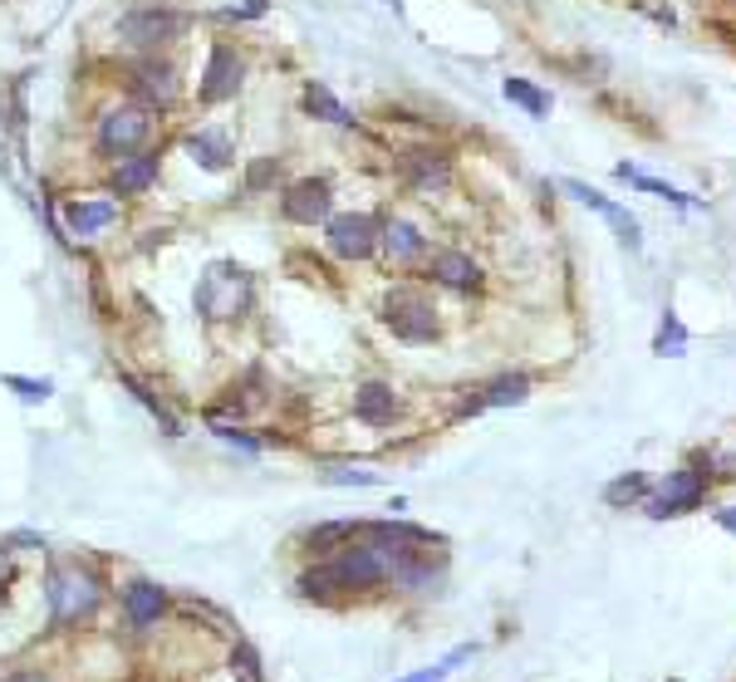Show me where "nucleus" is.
Returning <instances> with one entry per match:
<instances>
[{
    "label": "nucleus",
    "mask_w": 736,
    "mask_h": 682,
    "mask_svg": "<svg viewBox=\"0 0 736 682\" xmlns=\"http://www.w3.org/2000/svg\"><path fill=\"white\" fill-rule=\"evenodd\" d=\"M280 173H286V167H280V157L276 153H266V157H251V163H246V177H241V187L251 192V197H260V192H270L280 182Z\"/></svg>",
    "instance_id": "24"
},
{
    "label": "nucleus",
    "mask_w": 736,
    "mask_h": 682,
    "mask_svg": "<svg viewBox=\"0 0 736 682\" xmlns=\"http://www.w3.org/2000/svg\"><path fill=\"white\" fill-rule=\"evenodd\" d=\"M44 599H50V623L54 629H70V623H84L94 619L99 599V575L84 570V565H50V579H44Z\"/></svg>",
    "instance_id": "2"
},
{
    "label": "nucleus",
    "mask_w": 736,
    "mask_h": 682,
    "mask_svg": "<svg viewBox=\"0 0 736 682\" xmlns=\"http://www.w3.org/2000/svg\"><path fill=\"white\" fill-rule=\"evenodd\" d=\"M324 486H379V472H364V467H330V472H324Z\"/></svg>",
    "instance_id": "32"
},
{
    "label": "nucleus",
    "mask_w": 736,
    "mask_h": 682,
    "mask_svg": "<svg viewBox=\"0 0 736 682\" xmlns=\"http://www.w3.org/2000/svg\"><path fill=\"white\" fill-rule=\"evenodd\" d=\"M300 108L310 113V118H320V123H334V128H354V113L339 104L324 84H314V79L300 89Z\"/></svg>",
    "instance_id": "20"
},
{
    "label": "nucleus",
    "mask_w": 736,
    "mask_h": 682,
    "mask_svg": "<svg viewBox=\"0 0 736 682\" xmlns=\"http://www.w3.org/2000/svg\"><path fill=\"white\" fill-rule=\"evenodd\" d=\"M113 221H118V202H84V197H74L70 207H64V226H70L74 236H99Z\"/></svg>",
    "instance_id": "19"
},
{
    "label": "nucleus",
    "mask_w": 736,
    "mask_h": 682,
    "mask_svg": "<svg viewBox=\"0 0 736 682\" xmlns=\"http://www.w3.org/2000/svg\"><path fill=\"white\" fill-rule=\"evenodd\" d=\"M383 6H393V10H403V0H383Z\"/></svg>",
    "instance_id": "37"
},
{
    "label": "nucleus",
    "mask_w": 736,
    "mask_h": 682,
    "mask_svg": "<svg viewBox=\"0 0 736 682\" xmlns=\"http://www.w3.org/2000/svg\"><path fill=\"white\" fill-rule=\"evenodd\" d=\"M280 216L290 226H320L334 216V187L330 177H300L280 192Z\"/></svg>",
    "instance_id": "9"
},
{
    "label": "nucleus",
    "mask_w": 736,
    "mask_h": 682,
    "mask_svg": "<svg viewBox=\"0 0 736 682\" xmlns=\"http://www.w3.org/2000/svg\"><path fill=\"white\" fill-rule=\"evenodd\" d=\"M564 192H570V197H574V202H584V207H589V211H599V216H604V221H609V226H614V231H619V241H624V246H629V251H639V221H633V216H629L624 207H619V202H609V197H604V192H594V187H584V182H564Z\"/></svg>",
    "instance_id": "13"
},
{
    "label": "nucleus",
    "mask_w": 736,
    "mask_h": 682,
    "mask_svg": "<svg viewBox=\"0 0 736 682\" xmlns=\"http://www.w3.org/2000/svg\"><path fill=\"white\" fill-rule=\"evenodd\" d=\"M270 10V0H246V6H226L217 10V20H260Z\"/></svg>",
    "instance_id": "33"
},
{
    "label": "nucleus",
    "mask_w": 736,
    "mask_h": 682,
    "mask_svg": "<svg viewBox=\"0 0 736 682\" xmlns=\"http://www.w3.org/2000/svg\"><path fill=\"white\" fill-rule=\"evenodd\" d=\"M167 609V589L153 585V579H133L128 589H123V613H128L133 629H153L157 619H163Z\"/></svg>",
    "instance_id": "15"
},
{
    "label": "nucleus",
    "mask_w": 736,
    "mask_h": 682,
    "mask_svg": "<svg viewBox=\"0 0 736 682\" xmlns=\"http://www.w3.org/2000/svg\"><path fill=\"white\" fill-rule=\"evenodd\" d=\"M383 324H388L403 344H427V339H437L433 300L413 286H393L388 294H383Z\"/></svg>",
    "instance_id": "5"
},
{
    "label": "nucleus",
    "mask_w": 736,
    "mask_h": 682,
    "mask_svg": "<svg viewBox=\"0 0 736 682\" xmlns=\"http://www.w3.org/2000/svg\"><path fill=\"white\" fill-rule=\"evenodd\" d=\"M187 157L201 167V173H226V167L236 163V143H231V133L226 128H197V133H187Z\"/></svg>",
    "instance_id": "12"
},
{
    "label": "nucleus",
    "mask_w": 736,
    "mask_h": 682,
    "mask_svg": "<svg viewBox=\"0 0 736 682\" xmlns=\"http://www.w3.org/2000/svg\"><path fill=\"white\" fill-rule=\"evenodd\" d=\"M501 94L511 99V104L526 108L530 118H546V113H550V94H540V89L530 84V79H506V84H501Z\"/></svg>",
    "instance_id": "25"
},
{
    "label": "nucleus",
    "mask_w": 736,
    "mask_h": 682,
    "mask_svg": "<svg viewBox=\"0 0 736 682\" xmlns=\"http://www.w3.org/2000/svg\"><path fill=\"white\" fill-rule=\"evenodd\" d=\"M211 432H217L221 442H236L241 452H260V442L251 437V432H241V427H226V423H211Z\"/></svg>",
    "instance_id": "34"
},
{
    "label": "nucleus",
    "mask_w": 736,
    "mask_h": 682,
    "mask_svg": "<svg viewBox=\"0 0 736 682\" xmlns=\"http://www.w3.org/2000/svg\"><path fill=\"white\" fill-rule=\"evenodd\" d=\"M354 536H359V520H324V526H314L310 536H304V545H310L314 555H334Z\"/></svg>",
    "instance_id": "21"
},
{
    "label": "nucleus",
    "mask_w": 736,
    "mask_h": 682,
    "mask_svg": "<svg viewBox=\"0 0 736 682\" xmlns=\"http://www.w3.org/2000/svg\"><path fill=\"white\" fill-rule=\"evenodd\" d=\"M128 94L133 104L153 108V113H167L183 94V79H177V64L167 54H138L128 70Z\"/></svg>",
    "instance_id": "6"
},
{
    "label": "nucleus",
    "mask_w": 736,
    "mask_h": 682,
    "mask_svg": "<svg viewBox=\"0 0 736 682\" xmlns=\"http://www.w3.org/2000/svg\"><path fill=\"white\" fill-rule=\"evenodd\" d=\"M6 389H15L25 403H44V397L54 393L50 379H20V373H6Z\"/></svg>",
    "instance_id": "30"
},
{
    "label": "nucleus",
    "mask_w": 736,
    "mask_h": 682,
    "mask_svg": "<svg viewBox=\"0 0 736 682\" xmlns=\"http://www.w3.org/2000/svg\"><path fill=\"white\" fill-rule=\"evenodd\" d=\"M683 344H687V329L677 324L673 310H667L663 314V329H659V354H683Z\"/></svg>",
    "instance_id": "31"
},
{
    "label": "nucleus",
    "mask_w": 736,
    "mask_h": 682,
    "mask_svg": "<svg viewBox=\"0 0 736 682\" xmlns=\"http://www.w3.org/2000/svg\"><path fill=\"white\" fill-rule=\"evenodd\" d=\"M643 496H649V476L629 472V476H619V482L609 486L604 502H609V506H629V502H643Z\"/></svg>",
    "instance_id": "27"
},
{
    "label": "nucleus",
    "mask_w": 736,
    "mask_h": 682,
    "mask_svg": "<svg viewBox=\"0 0 736 682\" xmlns=\"http://www.w3.org/2000/svg\"><path fill=\"white\" fill-rule=\"evenodd\" d=\"M702 496H707V472H697V467H677V472H667L663 492H659V496H649V516H653V520L687 516V510H697V506H702Z\"/></svg>",
    "instance_id": "10"
},
{
    "label": "nucleus",
    "mask_w": 736,
    "mask_h": 682,
    "mask_svg": "<svg viewBox=\"0 0 736 682\" xmlns=\"http://www.w3.org/2000/svg\"><path fill=\"white\" fill-rule=\"evenodd\" d=\"M10 682H50V678H40V673H15Z\"/></svg>",
    "instance_id": "36"
},
{
    "label": "nucleus",
    "mask_w": 736,
    "mask_h": 682,
    "mask_svg": "<svg viewBox=\"0 0 736 682\" xmlns=\"http://www.w3.org/2000/svg\"><path fill=\"white\" fill-rule=\"evenodd\" d=\"M403 413L398 393L388 389V383H364V389L354 393V417L369 427H393V417Z\"/></svg>",
    "instance_id": "17"
},
{
    "label": "nucleus",
    "mask_w": 736,
    "mask_h": 682,
    "mask_svg": "<svg viewBox=\"0 0 736 682\" xmlns=\"http://www.w3.org/2000/svg\"><path fill=\"white\" fill-rule=\"evenodd\" d=\"M398 167H403V177L413 182V187H423V192H437V187H447V182H452L447 153H433V147H413V153H403Z\"/></svg>",
    "instance_id": "16"
},
{
    "label": "nucleus",
    "mask_w": 736,
    "mask_h": 682,
    "mask_svg": "<svg viewBox=\"0 0 736 682\" xmlns=\"http://www.w3.org/2000/svg\"><path fill=\"white\" fill-rule=\"evenodd\" d=\"M717 520H722V526H727V530H732V536H736V506H727V510H717Z\"/></svg>",
    "instance_id": "35"
},
{
    "label": "nucleus",
    "mask_w": 736,
    "mask_h": 682,
    "mask_svg": "<svg viewBox=\"0 0 736 682\" xmlns=\"http://www.w3.org/2000/svg\"><path fill=\"white\" fill-rule=\"evenodd\" d=\"M231 673H236V682H266V673H260V653L251 643L231 648Z\"/></svg>",
    "instance_id": "29"
},
{
    "label": "nucleus",
    "mask_w": 736,
    "mask_h": 682,
    "mask_svg": "<svg viewBox=\"0 0 736 682\" xmlns=\"http://www.w3.org/2000/svg\"><path fill=\"white\" fill-rule=\"evenodd\" d=\"M157 128V113L143 108V104H123V108H108L94 128V153L99 157H128V153H143L147 138Z\"/></svg>",
    "instance_id": "4"
},
{
    "label": "nucleus",
    "mask_w": 736,
    "mask_h": 682,
    "mask_svg": "<svg viewBox=\"0 0 736 682\" xmlns=\"http://www.w3.org/2000/svg\"><path fill=\"white\" fill-rule=\"evenodd\" d=\"M471 653H477V648H471V643H462V648H452V653L442 658V663L423 668V673H413V678H398V682H447V673H452V668H457V663H467Z\"/></svg>",
    "instance_id": "28"
},
{
    "label": "nucleus",
    "mask_w": 736,
    "mask_h": 682,
    "mask_svg": "<svg viewBox=\"0 0 736 682\" xmlns=\"http://www.w3.org/2000/svg\"><path fill=\"white\" fill-rule=\"evenodd\" d=\"M379 246H383V256H388V266H407V260L427 256V236L417 231L413 221H403V216L379 226Z\"/></svg>",
    "instance_id": "14"
},
{
    "label": "nucleus",
    "mask_w": 736,
    "mask_h": 682,
    "mask_svg": "<svg viewBox=\"0 0 736 682\" xmlns=\"http://www.w3.org/2000/svg\"><path fill=\"white\" fill-rule=\"evenodd\" d=\"M0 565H6V550H0Z\"/></svg>",
    "instance_id": "38"
},
{
    "label": "nucleus",
    "mask_w": 736,
    "mask_h": 682,
    "mask_svg": "<svg viewBox=\"0 0 736 682\" xmlns=\"http://www.w3.org/2000/svg\"><path fill=\"white\" fill-rule=\"evenodd\" d=\"M619 177H624V182H633V187H643V192H653V197L673 202V207H693V197H683V192H677V187H667V182L649 177V173H633V167H619Z\"/></svg>",
    "instance_id": "26"
},
{
    "label": "nucleus",
    "mask_w": 736,
    "mask_h": 682,
    "mask_svg": "<svg viewBox=\"0 0 736 682\" xmlns=\"http://www.w3.org/2000/svg\"><path fill=\"white\" fill-rule=\"evenodd\" d=\"M530 397V379L526 373H506V379H496L491 389H481V403L486 407H516Z\"/></svg>",
    "instance_id": "23"
},
{
    "label": "nucleus",
    "mask_w": 736,
    "mask_h": 682,
    "mask_svg": "<svg viewBox=\"0 0 736 682\" xmlns=\"http://www.w3.org/2000/svg\"><path fill=\"white\" fill-rule=\"evenodd\" d=\"M246 54L236 50V44L217 40L207 50V70H201V84H197V104L201 108H217V104H231L236 94L246 89Z\"/></svg>",
    "instance_id": "7"
},
{
    "label": "nucleus",
    "mask_w": 736,
    "mask_h": 682,
    "mask_svg": "<svg viewBox=\"0 0 736 682\" xmlns=\"http://www.w3.org/2000/svg\"><path fill=\"white\" fill-rule=\"evenodd\" d=\"M433 280L437 286H452V290H477L481 286V266L462 251H433Z\"/></svg>",
    "instance_id": "18"
},
{
    "label": "nucleus",
    "mask_w": 736,
    "mask_h": 682,
    "mask_svg": "<svg viewBox=\"0 0 736 682\" xmlns=\"http://www.w3.org/2000/svg\"><path fill=\"white\" fill-rule=\"evenodd\" d=\"M118 379H123V389H128V393H133V397H138V403L147 407V413L157 417V427H163L167 437H183V423H177V417L167 413V403H163V397H157L153 389H147V383H138V379H133V373H118Z\"/></svg>",
    "instance_id": "22"
},
{
    "label": "nucleus",
    "mask_w": 736,
    "mask_h": 682,
    "mask_svg": "<svg viewBox=\"0 0 736 682\" xmlns=\"http://www.w3.org/2000/svg\"><path fill=\"white\" fill-rule=\"evenodd\" d=\"M251 300H256L251 276H246L241 266H231V260H217V266L201 276V286H197V314L207 324L241 320V314L251 310Z\"/></svg>",
    "instance_id": "3"
},
{
    "label": "nucleus",
    "mask_w": 736,
    "mask_h": 682,
    "mask_svg": "<svg viewBox=\"0 0 736 682\" xmlns=\"http://www.w3.org/2000/svg\"><path fill=\"white\" fill-rule=\"evenodd\" d=\"M191 25H197V16H191V10H177V6L153 0V6H128V10H123L118 25H113V35H118L123 50L163 54V50H173L177 40H187Z\"/></svg>",
    "instance_id": "1"
},
{
    "label": "nucleus",
    "mask_w": 736,
    "mask_h": 682,
    "mask_svg": "<svg viewBox=\"0 0 736 682\" xmlns=\"http://www.w3.org/2000/svg\"><path fill=\"white\" fill-rule=\"evenodd\" d=\"M157 173H163V157H157L153 147L128 153V157H118V167L108 173V192L113 197H143V192L157 182Z\"/></svg>",
    "instance_id": "11"
},
{
    "label": "nucleus",
    "mask_w": 736,
    "mask_h": 682,
    "mask_svg": "<svg viewBox=\"0 0 736 682\" xmlns=\"http://www.w3.org/2000/svg\"><path fill=\"white\" fill-rule=\"evenodd\" d=\"M324 246L339 260H369L379 251V221L369 211H339L324 221Z\"/></svg>",
    "instance_id": "8"
}]
</instances>
